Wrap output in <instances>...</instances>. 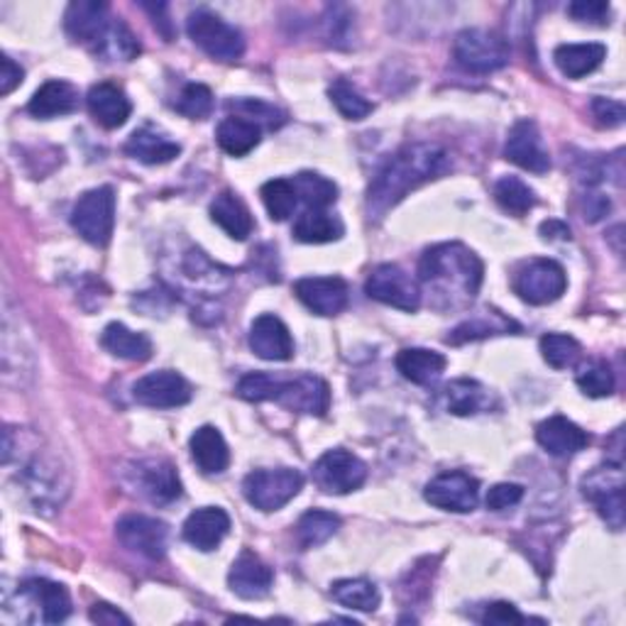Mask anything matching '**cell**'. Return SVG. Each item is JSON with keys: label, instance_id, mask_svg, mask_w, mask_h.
Instances as JSON below:
<instances>
[{"label": "cell", "instance_id": "7", "mask_svg": "<svg viewBox=\"0 0 626 626\" xmlns=\"http://www.w3.org/2000/svg\"><path fill=\"white\" fill-rule=\"evenodd\" d=\"M74 230L96 248H105L115 228V193L111 186L86 191L72 211Z\"/></svg>", "mask_w": 626, "mask_h": 626}, {"label": "cell", "instance_id": "23", "mask_svg": "<svg viewBox=\"0 0 626 626\" xmlns=\"http://www.w3.org/2000/svg\"><path fill=\"white\" fill-rule=\"evenodd\" d=\"M125 154L142 164H166L181 154V145L154 125H142L125 142Z\"/></svg>", "mask_w": 626, "mask_h": 626}, {"label": "cell", "instance_id": "18", "mask_svg": "<svg viewBox=\"0 0 626 626\" xmlns=\"http://www.w3.org/2000/svg\"><path fill=\"white\" fill-rule=\"evenodd\" d=\"M250 350L270 362H287L293 358V338L284 321L274 313H262L250 326Z\"/></svg>", "mask_w": 626, "mask_h": 626}, {"label": "cell", "instance_id": "43", "mask_svg": "<svg viewBox=\"0 0 626 626\" xmlns=\"http://www.w3.org/2000/svg\"><path fill=\"white\" fill-rule=\"evenodd\" d=\"M176 111L191 117V121H203L213 113V91L203 84H189L176 101Z\"/></svg>", "mask_w": 626, "mask_h": 626}, {"label": "cell", "instance_id": "16", "mask_svg": "<svg viewBox=\"0 0 626 626\" xmlns=\"http://www.w3.org/2000/svg\"><path fill=\"white\" fill-rule=\"evenodd\" d=\"M133 475L137 492L154 504H170L181 497V479L170 460H140Z\"/></svg>", "mask_w": 626, "mask_h": 626}, {"label": "cell", "instance_id": "24", "mask_svg": "<svg viewBox=\"0 0 626 626\" xmlns=\"http://www.w3.org/2000/svg\"><path fill=\"white\" fill-rule=\"evenodd\" d=\"M88 113L93 115L98 125H103L105 130H115L127 123V117L133 113L130 98L125 96L123 88L113 84H98L86 96Z\"/></svg>", "mask_w": 626, "mask_h": 626}, {"label": "cell", "instance_id": "26", "mask_svg": "<svg viewBox=\"0 0 626 626\" xmlns=\"http://www.w3.org/2000/svg\"><path fill=\"white\" fill-rule=\"evenodd\" d=\"M78 108V91L68 82L52 78L45 86L37 88V93L29 98L27 113L39 117V121H52L59 115H68Z\"/></svg>", "mask_w": 626, "mask_h": 626}, {"label": "cell", "instance_id": "41", "mask_svg": "<svg viewBox=\"0 0 626 626\" xmlns=\"http://www.w3.org/2000/svg\"><path fill=\"white\" fill-rule=\"evenodd\" d=\"M328 96H330L333 105L338 108V113L342 117H348V121H365V117L372 113V108H375L367 101V98H362L348 82H342V78H338V82L330 86Z\"/></svg>", "mask_w": 626, "mask_h": 626}, {"label": "cell", "instance_id": "10", "mask_svg": "<svg viewBox=\"0 0 626 626\" xmlns=\"http://www.w3.org/2000/svg\"><path fill=\"white\" fill-rule=\"evenodd\" d=\"M313 483L326 494H350L365 485L367 465L348 450L336 448L323 453L311 470Z\"/></svg>", "mask_w": 626, "mask_h": 626}, {"label": "cell", "instance_id": "9", "mask_svg": "<svg viewBox=\"0 0 626 626\" xmlns=\"http://www.w3.org/2000/svg\"><path fill=\"white\" fill-rule=\"evenodd\" d=\"M267 401H279L297 414L326 416L330 409V387L316 375H299L297 379L270 377Z\"/></svg>", "mask_w": 626, "mask_h": 626}, {"label": "cell", "instance_id": "27", "mask_svg": "<svg viewBox=\"0 0 626 626\" xmlns=\"http://www.w3.org/2000/svg\"><path fill=\"white\" fill-rule=\"evenodd\" d=\"M211 218L215 225H221L233 240H248L254 228L248 205L233 191H223L215 196V201L211 203Z\"/></svg>", "mask_w": 626, "mask_h": 626}, {"label": "cell", "instance_id": "46", "mask_svg": "<svg viewBox=\"0 0 626 626\" xmlns=\"http://www.w3.org/2000/svg\"><path fill=\"white\" fill-rule=\"evenodd\" d=\"M594 506L604 522L612 526V531H622L624 528V489H616V492L600 497L594 502Z\"/></svg>", "mask_w": 626, "mask_h": 626}, {"label": "cell", "instance_id": "19", "mask_svg": "<svg viewBox=\"0 0 626 626\" xmlns=\"http://www.w3.org/2000/svg\"><path fill=\"white\" fill-rule=\"evenodd\" d=\"M272 583V567L262 563L260 555H254L252 551H242L228 573L230 590L242 600H262V597L270 594Z\"/></svg>", "mask_w": 626, "mask_h": 626}, {"label": "cell", "instance_id": "39", "mask_svg": "<svg viewBox=\"0 0 626 626\" xmlns=\"http://www.w3.org/2000/svg\"><path fill=\"white\" fill-rule=\"evenodd\" d=\"M260 196L270 218L277 223L287 221L299 203V193L293 189L291 179H270L267 184H262Z\"/></svg>", "mask_w": 626, "mask_h": 626}, {"label": "cell", "instance_id": "30", "mask_svg": "<svg viewBox=\"0 0 626 626\" xmlns=\"http://www.w3.org/2000/svg\"><path fill=\"white\" fill-rule=\"evenodd\" d=\"M606 59V47L597 42L587 45H561L555 47L553 62L561 68V74L567 78H583L592 74L594 68H600Z\"/></svg>", "mask_w": 626, "mask_h": 626}, {"label": "cell", "instance_id": "22", "mask_svg": "<svg viewBox=\"0 0 626 626\" xmlns=\"http://www.w3.org/2000/svg\"><path fill=\"white\" fill-rule=\"evenodd\" d=\"M20 597L37 610L45 624H62L72 614V597L66 587L49 580H27L20 587Z\"/></svg>", "mask_w": 626, "mask_h": 626}, {"label": "cell", "instance_id": "4", "mask_svg": "<svg viewBox=\"0 0 626 626\" xmlns=\"http://www.w3.org/2000/svg\"><path fill=\"white\" fill-rule=\"evenodd\" d=\"M186 33L191 42L218 62H235L245 52V37L238 27L225 23L211 10H196L186 20Z\"/></svg>", "mask_w": 626, "mask_h": 626}, {"label": "cell", "instance_id": "40", "mask_svg": "<svg viewBox=\"0 0 626 626\" xmlns=\"http://www.w3.org/2000/svg\"><path fill=\"white\" fill-rule=\"evenodd\" d=\"M538 346H541L543 360L555 370L575 367L577 360H580L583 355L580 342H577L573 336H565V333H548Z\"/></svg>", "mask_w": 626, "mask_h": 626}, {"label": "cell", "instance_id": "53", "mask_svg": "<svg viewBox=\"0 0 626 626\" xmlns=\"http://www.w3.org/2000/svg\"><path fill=\"white\" fill-rule=\"evenodd\" d=\"M541 238L543 240H567L571 238V228L563 221H546L541 223Z\"/></svg>", "mask_w": 626, "mask_h": 626}, {"label": "cell", "instance_id": "28", "mask_svg": "<svg viewBox=\"0 0 626 626\" xmlns=\"http://www.w3.org/2000/svg\"><path fill=\"white\" fill-rule=\"evenodd\" d=\"M446 367V355H440L436 350L406 348L397 355V370L401 372V377L414 381V385H430V381L443 375Z\"/></svg>", "mask_w": 626, "mask_h": 626}, {"label": "cell", "instance_id": "5", "mask_svg": "<svg viewBox=\"0 0 626 626\" xmlns=\"http://www.w3.org/2000/svg\"><path fill=\"white\" fill-rule=\"evenodd\" d=\"M509 54H512L509 42L492 29H463L453 45L455 62L470 74H489L504 68L509 64Z\"/></svg>", "mask_w": 626, "mask_h": 626}, {"label": "cell", "instance_id": "20", "mask_svg": "<svg viewBox=\"0 0 626 626\" xmlns=\"http://www.w3.org/2000/svg\"><path fill=\"white\" fill-rule=\"evenodd\" d=\"M230 531V516L221 506H203L184 522V541L191 543L196 551H215Z\"/></svg>", "mask_w": 626, "mask_h": 626}, {"label": "cell", "instance_id": "1", "mask_svg": "<svg viewBox=\"0 0 626 626\" xmlns=\"http://www.w3.org/2000/svg\"><path fill=\"white\" fill-rule=\"evenodd\" d=\"M450 172V156L443 147L418 142L401 147L397 154L379 166L367 189L370 218H381L389 209L418 189L421 184L434 181Z\"/></svg>", "mask_w": 626, "mask_h": 626}, {"label": "cell", "instance_id": "29", "mask_svg": "<svg viewBox=\"0 0 626 626\" xmlns=\"http://www.w3.org/2000/svg\"><path fill=\"white\" fill-rule=\"evenodd\" d=\"M101 346L111 352L113 358L145 362L152 358V340L145 333H135L123 323H108L101 336Z\"/></svg>", "mask_w": 626, "mask_h": 626}, {"label": "cell", "instance_id": "51", "mask_svg": "<svg viewBox=\"0 0 626 626\" xmlns=\"http://www.w3.org/2000/svg\"><path fill=\"white\" fill-rule=\"evenodd\" d=\"M88 616H91V622L93 624H105V626H117V624H125V626H130V616H125L123 612H117L115 606L111 604H105V602H98L91 606V612H88Z\"/></svg>", "mask_w": 626, "mask_h": 626}, {"label": "cell", "instance_id": "6", "mask_svg": "<svg viewBox=\"0 0 626 626\" xmlns=\"http://www.w3.org/2000/svg\"><path fill=\"white\" fill-rule=\"evenodd\" d=\"M514 293L531 306H546L558 301L567 289V274L555 260L534 258L514 272Z\"/></svg>", "mask_w": 626, "mask_h": 626}, {"label": "cell", "instance_id": "3", "mask_svg": "<svg viewBox=\"0 0 626 626\" xmlns=\"http://www.w3.org/2000/svg\"><path fill=\"white\" fill-rule=\"evenodd\" d=\"M66 35L72 42L86 47L88 52L103 59L130 62L140 54V42L121 17H111V8L96 0H78L66 8Z\"/></svg>", "mask_w": 626, "mask_h": 626}, {"label": "cell", "instance_id": "42", "mask_svg": "<svg viewBox=\"0 0 626 626\" xmlns=\"http://www.w3.org/2000/svg\"><path fill=\"white\" fill-rule=\"evenodd\" d=\"M575 381H577V387L583 389V395L592 399L610 397L614 391V372L602 360H594L587 367H583L580 372H577Z\"/></svg>", "mask_w": 626, "mask_h": 626}, {"label": "cell", "instance_id": "17", "mask_svg": "<svg viewBox=\"0 0 626 626\" xmlns=\"http://www.w3.org/2000/svg\"><path fill=\"white\" fill-rule=\"evenodd\" d=\"M293 293L318 316H338L348 306V284L340 277H303L293 284Z\"/></svg>", "mask_w": 626, "mask_h": 626}, {"label": "cell", "instance_id": "36", "mask_svg": "<svg viewBox=\"0 0 626 626\" xmlns=\"http://www.w3.org/2000/svg\"><path fill=\"white\" fill-rule=\"evenodd\" d=\"M494 201L499 203V209L516 215V218H522L538 203L536 191L518 176H504L494 184Z\"/></svg>", "mask_w": 626, "mask_h": 626}, {"label": "cell", "instance_id": "21", "mask_svg": "<svg viewBox=\"0 0 626 626\" xmlns=\"http://www.w3.org/2000/svg\"><path fill=\"white\" fill-rule=\"evenodd\" d=\"M536 440L546 453H551L555 458L575 455L590 446V436H587V430H583L580 426L573 424V421L565 416H551L541 421L536 428Z\"/></svg>", "mask_w": 626, "mask_h": 626}, {"label": "cell", "instance_id": "49", "mask_svg": "<svg viewBox=\"0 0 626 626\" xmlns=\"http://www.w3.org/2000/svg\"><path fill=\"white\" fill-rule=\"evenodd\" d=\"M526 616L516 610L514 604L509 602H492L485 606L483 624H494V626H509V624H524Z\"/></svg>", "mask_w": 626, "mask_h": 626}, {"label": "cell", "instance_id": "25", "mask_svg": "<svg viewBox=\"0 0 626 626\" xmlns=\"http://www.w3.org/2000/svg\"><path fill=\"white\" fill-rule=\"evenodd\" d=\"M193 463L203 475H221L230 465V450L223 434L215 426H201L193 430L189 440Z\"/></svg>", "mask_w": 626, "mask_h": 626}, {"label": "cell", "instance_id": "47", "mask_svg": "<svg viewBox=\"0 0 626 626\" xmlns=\"http://www.w3.org/2000/svg\"><path fill=\"white\" fill-rule=\"evenodd\" d=\"M522 499H524L522 485L502 483V485H494L487 492V509H492V512H506V509L516 506Z\"/></svg>", "mask_w": 626, "mask_h": 626}, {"label": "cell", "instance_id": "13", "mask_svg": "<svg viewBox=\"0 0 626 626\" xmlns=\"http://www.w3.org/2000/svg\"><path fill=\"white\" fill-rule=\"evenodd\" d=\"M133 397L137 404L150 409H176L191 401V387L179 372L160 370L135 381Z\"/></svg>", "mask_w": 626, "mask_h": 626}, {"label": "cell", "instance_id": "45", "mask_svg": "<svg viewBox=\"0 0 626 626\" xmlns=\"http://www.w3.org/2000/svg\"><path fill=\"white\" fill-rule=\"evenodd\" d=\"M610 3H604V0H577V3L567 5V15L577 23H592V25H604L610 23Z\"/></svg>", "mask_w": 626, "mask_h": 626}, {"label": "cell", "instance_id": "15", "mask_svg": "<svg viewBox=\"0 0 626 626\" xmlns=\"http://www.w3.org/2000/svg\"><path fill=\"white\" fill-rule=\"evenodd\" d=\"M115 534L127 551L140 553L150 561H160L166 553V524L156 522L152 516L142 514H127L115 526Z\"/></svg>", "mask_w": 626, "mask_h": 626}, {"label": "cell", "instance_id": "35", "mask_svg": "<svg viewBox=\"0 0 626 626\" xmlns=\"http://www.w3.org/2000/svg\"><path fill=\"white\" fill-rule=\"evenodd\" d=\"M509 330L518 333L522 328H518L512 318L502 316L499 311H485L479 318H473V321L463 323V326H458L448 336V342H453V346H460V342L487 338V336H499V333H509Z\"/></svg>", "mask_w": 626, "mask_h": 626}, {"label": "cell", "instance_id": "48", "mask_svg": "<svg viewBox=\"0 0 626 626\" xmlns=\"http://www.w3.org/2000/svg\"><path fill=\"white\" fill-rule=\"evenodd\" d=\"M592 115L602 127H619L624 123L626 111H624V103L612 101V98H594Z\"/></svg>", "mask_w": 626, "mask_h": 626}, {"label": "cell", "instance_id": "52", "mask_svg": "<svg viewBox=\"0 0 626 626\" xmlns=\"http://www.w3.org/2000/svg\"><path fill=\"white\" fill-rule=\"evenodd\" d=\"M610 199H604L600 193H592L587 196V205H585V218L590 223H597L600 218H604L606 213H610Z\"/></svg>", "mask_w": 626, "mask_h": 626}, {"label": "cell", "instance_id": "44", "mask_svg": "<svg viewBox=\"0 0 626 626\" xmlns=\"http://www.w3.org/2000/svg\"><path fill=\"white\" fill-rule=\"evenodd\" d=\"M230 111H235L238 117H245V121H250L260 127H279L284 123V113L277 111V108L270 105V103H262V101H254V98H240V101H230L228 103Z\"/></svg>", "mask_w": 626, "mask_h": 626}, {"label": "cell", "instance_id": "34", "mask_svg": "<svg viewBox=\"0 0 626 626\" xmlns=\"http://www.w3.org/2000/svg\"><path fill=\"white\" fill-rule=\"evenodd\" d=\"M330 594L338 604L348 606V610H358V612H375L381 602L377 585L365 580V577L333 583Z\"/></svg>", "mask_w": 626, "mask_h": 626}, {"label": "cell", "instance_id": "11", "mask_svg": "<svg viewBox=\"0 0 626 626\" xmlns=\"http://www.w3.org/2000/svg\"><path fill=\"white\" fill-rule=\"evenodd\" d=\"M365 293L370 299L409 313L418 311L421 306L418 284L399 264H379V267L372 270L365 284Z\"/></svg>", "mask_w": 626, "mask_h": 626}, {"label": "cell", "instance_id": "37", "mask_svg": "<svg viewBox=\"0 0 626 626\" xmlns=\"http://www.w3.org/2000/svg\"><path fill=\"white\" fill-rule=\"evenodd\" d=\"M340 518L330 512H321V509H311L303 514L297 524V538L301 548H318L338 534Z\"/></svg>", "mask_w": 626, "mask_h": 626}, {"label": "cell", "instance_id": "8", "mask_svg": "<svg viewBox=\"0 0 626 626\" xmlns=\"http://www.w3.org/2000/svg\"><path fill=\"white\" fill-rule=\"evenodd\" d=\"M303 477L293 467L254 470L242 483V494L260 512H277L301 492Z\"/></svg>", "mask_w": 626, "mask_h": 626}, {"label": "cell", "instance_id": "2", "mask_svg": "<svg viewBox=\"0 0 626 626\" xmlns=\"http://www.w3.org/2000/svg\"><path fill=\"white\" fill-rule=\"evenodd\" d=\"M483 260L463 242H443L424 252L418 277L436 293V309H463L483 287Z\"/></svg>", "mask_w": 626, "mask_h": 626}, {"label": "cell", "instance_id": "38", "mask_svg": "<svg viewBox=\"0 0 626 626\" xmlns=\"http://www.w3.org/2000/svg\"><path fill=\"white\" fill-rule=\"evenodd\" d=\"M291 184L309 209H328L338 199V186L316 172H301L293 176Z\"/></svg>", "mask_w": 626, "mask_h": 626}, {"label": "cell", "instance_id": "12", "mask_svg": "<svg viewBox=\"0 0 626 626\" xmlns=\"http://www.w3.org/2000/svg\"><path fill=\"white\" fill-rule=\"evenodd\" d=\"M424 497L428 504L443 509V512L467 514L479 502V483L473 475L453 470V473H443L430 479L424 489Z\"/></svg>", "mask_w": 626, "mask_h": 626}, {"label": "cell", "instance_id": "14", "mask_svg": "<svg viewBox=\"0 0 626 626\" xmlns=\"http://www.w3.org/2000/svg\"><path fill=\"white\" fill-rule=\"evenodd\" d=\"M504 156L512 164L534 174H546L551 170V154L546 150L541 130H538V125L528 121V117L514 123L512 130H509Z\"/></svg>", "mask_w": 626, "mask_h": 626}, {"label": "cell", "instance_id": "32", "mask_svg": "<svg viewBox=\"0 0 626 626\" xmlns=\"http://www.w3.org/2000/svg\"><path fill=\"white\" fill-rule=\"evenodd\" d=\"M260 137H262V127L238 115L225 117V121L218 125V130H215V140H218L221 150L230 156L250 154L254 147L260 145Z\"/></svg>", "mask_w": 626, "mask_h": 626}, {"label": "cell", "instance_id": "50", "mask_svg": "<svg viewBox=\"0 0 626 626\" xmlns=\"http://www.w3.org/2000/svg\"><path fill=\"white\" fill-rule=\"evenodd\" d=\"M0 66H3V72H0V96H8V93H13L20 84H23L25 72L10 57L0 59Z\"/></svg>", "mask_w": 626, "mask_h": 626}, {"label": "cell", "instance_id": "33", "mask_svg": "<svg viewBox=\"0 0 626 626\" xmlns=\"http://www.w3.org/2000/svg\"><path fill=\"white\" fill-rule=\"evenodd\" d=\"M446 406L455 416H475L489 406V391L475 379H455L446 387Z\"/></svg>", "mask_w": 626, "mask_h": 626}, {"label": "cell", "instance_id": "31", "mask_svg": "<svg viewBox=\"0 0 626 626\" xmlns=\"http://www.w3.org/2000/svg\"><path fill=\"white\" fill-rule=\"evenodd\" d=\"M342 233H346V228H342L338 215L328 213L326 209L303 211L293 223V238L306 245L336 242L342 238Z\"/></svg>", "mask_w": 626, "mask_h": 626}]
</instances>
